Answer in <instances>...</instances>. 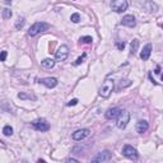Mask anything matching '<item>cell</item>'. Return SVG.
Wrapping results in <instances>:
<instances>
[{
  "instance_id": "cell-2",
  "label": "cell",
  "mask_w": 163,
  "mask_h": 163,
  "mask_svg": "<svg viewBox=\"0 0 163 163\" xmlns=\"http://www.w3.org/2000/svg\"><path fill=\"white\" fill-rule=\"evenodd\" d=\"M112 91H113V80L107 78L102 83V87L100 88V96L103 97V98H108L110 94L112 93Z\"/></svg>"
},
{
  "instance_id": "cell-9",
  "label": "cell",
  "mask_w": 163,
  "mask_h": 163,
  "mask_svg": "<svg viewBox=\"0 0 163 163\" xmlns=\"http://www.w3.org/2000/svg\"><path fill=\"white\" fill-rule=\"evenodd\" d=\"M89 134H91L89 129H80V130H77L75 133H73L72 138L75 140V142H80V140L85 139L87 137H89Z\"/></svg>"
},
{
  "instance_id": "cell-29",
  "label": "cell",
  "mask_w": 163,
  "mask_h": 163,
  "mask_svg": "<svg viewBox=\"0 0 163 163\" xmlns=\"http://www.w3.org/2000/svg\"><path fill=\"white\" fill-rule=\"evenodd\" d=\"M4 2H5V4H12V0H4Z\"/></svg>"
},
{
  "instance_id": "cell-27",
  "label": "cell",
  "mask_w": 163,
  "mask_h": 163,
  "mask_svg": "<svg viewBox=\"0 0 163 163\" xmlns=\"http://www.w3.org/2000/svg\"><path fill=\"white\" fill-rule=\"evenodd\" d=\"M155 74H161V66H157L155 68V72H154Z\"/></svg>"
},
{
  "instance_id": "cell-25",
  "label": "cell",
  "mask_w": 163,
  "mask_h": 163,
  "mask_svg": "<svg viewBox=\"0 0 163 163\" xmlns=\"http://www.w3.org/2000/svg\"><path fill=\"white\" fill-rule=\"evenodd\" d=\"M116 46H117L118 50H124V48H125V42H117Z\"/></svg>"
},
{
  "instance_id": "cell-16",
  "label": "cell",
  "mask_w": 163,
  "mask_h": 163,
  "mask_svg": "<svg viewBox=\"0 0 163 163\" xmlns=\"http://www.w3.org/2000/svg\"><path fill=\"white\" fill-rule=\"evenodd\" d=\"M18 98H20V100H36L37 97L35 96V94H26V93H23V92H20V93H18Z\"/></svg>"
},
{
  "instance_id": "cell-5",
  "label": "cell",
  "mask_w": 163,
  "mask_h": 163,
  "mask_svg": "<svg viewBox=\"0 0 163 163\" xmlns=\"http://www.w3.org/2000/svg\"><path fill=\"white\" fill-rule=\"evenodd\" d=\"M32 126L41 133L48 131V130H50V124H48L45 118H37V120H35L33 122H32Z\"/></svg>"
},
{
  "instance_id": "cell-26",
  "label": "cell",
  "mask_w": 163,
  "mask_h": 163,
  "mask_svg": "<svg viewBox=\"0 0 163 163\" xmlns=\"http://www.w3.org/2000/svg\"><path fill=\"white\" fill-rule=\"evenodd\" d=\"M78 103V100L77 98H74V100H72V101H69L68 102V106H75Z\"/></svg>"
},
{
  "instance_id": "cell-8",
  "label": "cell",
  "mask_w": 163,
  "mask_h": 163,
  "mask_svg": "<svg viewBox=\"0 0 163 163\" xmlns=\"http://www.w3.org/2000/svg\"><path fill=\"white\" fill-rule=\"evenodd\" d=\"M112 158V153H110L108 150H103L97 153L93 158H92V162H106V161H110Z\"/></svg>"
},
{
  "instance_id": "cell-3",
  "label": "cell",
  "mask_w": 163,
  "mask_h": 163,
  "mask_svg": "<svg viewBox=\"0 0 163 163\" xmlns=\"http://www.w3.org/2000/svg\"><path fill=\"white\" fill-rule=\"evenodd\" d=\"M116 120H117L116 125H117L118 129L126 128V125L130 121V112L129 111H125V110H121V112L118 113V116L116 117Z\"/></svg>"
},
{
  "instance_id": "cell-1",
  "label": "cell",
  "mask_w": 163,
  "mask_h": 163,
  "mask_svg": "<svg viewBox=\"0 0 163 163\" xmlns=\"http://www.w3.org/2000/svg\"><path fill=\"white\" fill-rule=\"evenodd\" d=\"M48 28H50V26H48L47 23H45V22H36L35 24H32V26L29 27L28 35H29L31 37H35V36H37L38 33H41V32L47 31Z\"/></svg>"
},
{
  "instance_id": "cell-6",
  "label": "cell",
  "mask_w": 163,
  "mask_h": 163,
  "mask_svg": "<svg viewBox=\"0 0 163 163\" xmlns=\"http://www.w3.org/2000/svg\"><path fill=\"white\" fill-rule=\"evenodd\" d=\"M121 153H122V155H125L129 159H138V157H139L137 149L133 148L131 145H124Z\"/></svg>"
},
{
  "instance_id": "cell-22",
  "label": "cell",
  "mask_w": 163,
  "mask_h": 163,
  "mask_svg": "<svg viewBox=\"0 0 163 163\" xmlns=\"http://www.w3.org/2000/svg\"><path fill=\"white\" fill-rule=\"evenodd\" d=\"M92 41H93V40H92V37H91V36L80 37V42H82V43H91Z\"/></svg>"
},
{
  "instance_id": "cell-21",
  "label": "cell",
  "mask_w": 163,
  "mask_h": 163,
  "mask_svg": "<svg viewBox=\"0 0 163 163\" xmlns=\"http://www.w3.org/2000/svg\"><path fill=\"white\" fill-rule=\"evenodd\" d=\"M70 19H72L73 23H78V22L80 20V15H79L78 13H74V14H72V17H70Z\"/></svg>"
},
{
  "instance_id": "cell-7",
  "label": "cell",
  "mask_w": 163,
  "mask_h": 163,
  "mask_svg": "<svg viewBox=\"0 0 163 163\" xmlns=\"http://www.w3.org/2000/svg\"><path fill=\"white\" fill-rule=\"evenodd\" d=\"M68 56H69V47L66 45H61L55 54V59L57 61H64L68 59Z\"/></svg>"
},
{
  "instance_id": "cell-12",
  "label": "cell",
  "mask_w": 163,
  "mask_h": 163,
  "mask_svg": "<svg viewBox=\"0 0 163 163\" xmlns=\"http://www.w3.org/2000/svg\"><path fill=\"white\" fill-rule=\"evenodd\" d=\"M121 24L133 28V27H135V24H137V22H135V18L133 17V15H125V17L121 19Z\"/></svg>"
},
{
  "instance_id": "cell-14",
  "label": "cell",
  "mask_w": 163,
  "mask_h": 163,
  "mask_svg": "<svg viewBox=\"0 0 163 163\" xmlns=\"http://www.w3.org/2000/svg\"><path fill=\"white\" fill-rule=\"evenodd\" d=\"M137 133H139V134H143V133H145L146 130L149 129V124L146 122L145 120H140V121H138L137 122Z\"/></svg>"
},
{
  "instance_id": "cell-18",
  "label": "cell",
  "mask_w": 163,
  "mask_h": 163,
  "mask_svg": "<svg viewBox=\"0 0 163 163\" xmlns=\"http://www.w3.org/2000/svg\"><path fill=\"white\" fill-rule=\"evenodd\" d=\"M3 134L5 135V137H10V135L13 134V128H12V126H9V125L4 126V129H3Z\"/></svg>"
},
{
  "instance_id": "cell-15",
  "label": "cell",
  "mask_w": 163,
  "mask_h": 163,
  "mask_svg": "<svg viewBox=\"0 0 163 163\" xmlns=\"http://www.w3.org/2000/svg\"><path fill=\"white\" fill-rule=\"evenodd\" d=\"M55 60L54 59H45V60H42L41 61V65H42V68H45V69H52L54 66H55Z\"/></svg>"
},
{
  "instance_id": "cell-19",
  "label": "cell",
  "mask_w": 163,
  "mask_h": 163,
  "mask_svg": "<svg viewBox=\"0 0 163 163\" xmlns=\"http://www.w3.org/2000/svg\"><path fill=\"white\" fill-rule=\"evenodd\" d=\"M24 18H18V20L17 22H15V28H17L18 31L19 29H22V28H23V26H24Z\"/></svg>"
},
{
  "instance_id": "cell-4",
  "label": "cell",
  "mask_w": 163,
  "mask_h": 163,
  "mask_svg": "<svg viewBox=\"0 0 163 163\" xmlns=\"http://www.w3.org/2000/svg\"><path fill=\"white\" fill-rule=\"evenodd\" d=\"M129 3L128 0H112L111 3V8L112 10H115L116 13H122L128 9Z\"/></svg>"
},
{
  "instance_id": "cell-17",
  "label": "cell",
  "mask_w": 163,
  "mask_h": 163,
  "mask_svg": "<svg viewBox=\"0 0 163 163\" xmlns=\"http://www.w3.org/2000/svg\"><path fill=\"white\" fill-rule=\"evenodd\" d=\"M138 47H139V41L138 40H133V42H131V45H130V52H131V55H134L135 52L138 51Z\"/></svg>"
},
{
  "instance_id": "cell-13",
  "label": "cell",
  "mask_w": 163,
  "mask_h": 163,
  "mask_svg": "<svg viewBox=\"0 0 163 163\" xmlns=\"http://www.w3.org/2000/svg\"><path fill=\"white\" fill-rule=\"evenodd\" d=\"M150 54H152V45L150 43H146V45L143 47V51L140 52V57H142L143 61H146L149 59Z\"/></svg>"
},
{
  "instance_id": "cell-28",
  "label": "cell",
  "mask_w": 163,
  "mask_h": 163,
  "mask_svg": "<svg viewBox=\"0 0 163 163\" xmlns=\"http://www.w3.org/2000/svg\"><path fill=\"white\" fill-rule=\"evenodd\" d=\"M68 162H78V159H74V158H69Z\"/></svg>"
},
{
  "instance_id": "cell-11",
  "label": "cell",
  "mask_w": 163,
  "mask_h": 163,
  "mask_svg": "<svg viewBox=\"0 0 163 163\" xmlns=\"http://www.w3.org/2000/svg\"><path fill=\"white\" fill-rule=\"evenodd\" d=\"M41 84H43L45 87H47V88H55V87L57 85V79L56 78H51V77H48V78H42L38 80Z\"/></svg>"
},
{
  "instance_id": "cell-24",
  "label": "cell",
  "mask_w": 163,
  "mask_h": 163,
  "mask_svg": "<svg viewBox=\"0 0 163 163\" xmlns=\"http://www.w3.org/2000/svg\"><path fill=\"white\" fill-rule=\"evenodd\" d=\"M7 56H8V52L7 51H2L0 52V61H5Z\"/></svg>"
},
{
  "instance_id": "cell-23",
  "label": "cell",
  "mask_w": 163,
  "mask_h": 163,
  "mask_svg": "<svg viewBox=\"0 0 163 163\" xmlns=\"http://www.w3.org/2000/svg\"><path fill=\"white\" fill-rule=\"evenodd\" d=\"M85 57H87V54H83V55H82L80 57H78V59H77V61H75L74 64H75V65H80L84 61V59H85Z\"/></svg>"
},
{
  "instance_id": "cell-10",
  "label": "cell",
  "mask_w": 163,
  "mask_h": 163,
  "mask_svg": "<svg viewBox=\"0 0 163 163\" xmlns=\"http://www.w3.org/2000/svg\"><path fill=\"white\" fill-rule=\"evenodd\" d=\"M121 112V108L120 107H112V108H108V110L105 112V117L107 120H113L118 116V113Z\"/></svg>"
},
{
  "instance_id": "cell-20",
  "label": "cell",
  "mask_w": 163,
  "mask_h": 163,
  "mask_svg": "<svg viewBox=\"0 0 163 163\" xmlns=\"http://www.w3.org/2000/svg\"><path fill=\"white\" fill-rule=\"evenodd\" d=\"M12 10H10V9H4L3 10V18L4 19H9L10 17H12Z\"/></svg>"
}]
</instances>
